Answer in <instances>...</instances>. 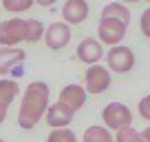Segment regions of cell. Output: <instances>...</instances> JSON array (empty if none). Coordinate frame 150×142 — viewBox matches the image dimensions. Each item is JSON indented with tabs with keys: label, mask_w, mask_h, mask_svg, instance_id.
<instances>
[{
	"label": "cell",
	"mask_w": 150,
	"mask_h": 142,
	"mask_svg": "<svg viewBox=\"0 0 150 142\" xmlns=\"http://www.w3.org/2000/svg\"><path fill=\"white\" fill-rule=\"evenodd\" d=\"M49 98H51V89L47 82H29V87L22 93V102H20V111H18V124L22 129H33L42 115L49 111Z\"/></svg>",
	"instance_id": "6da1fadb"
},
{
	"label": "cell",
	"mask_w": 150,
	"mask_h": 142,
	"mask_svg": "<svg viewBox=\"0 0 150 142\" xmlns=\"http://www.w3.org/2000/svg\"><path fill=\"white\" fill-rule=\"evenodd\" d=\"M44 24L35 18H9L0 22V44L18 47L20 42H38L44 40Z\"/></svg>",
	"instance_id": "7a4b0ae2"
},
{
	"label": "cell",
	"mask_w": 150,
	"mask_h": 142,
	"mask_svg": "<svg viewBox=\"0 0 150 142\" xmlns=\"http://www.w3.org/2000/svg\"><path fill=\"white\" fill-rule=\"evenodd\" d=\"M126 29H128V22H124V20L102 18L99 24H97L99 42L108 44V47H117V44H122V40L126 38Z\"/></svg>",
	"instance_id": "3957f363"
},
{
	"label": "cell",
	"mask_w": 150,
	"mask_h": 142,
	"mask_svg": "<svg viewBox=\"0 0 150 142\" xmlns=\"http://www.w3.org/2000/svg\"><path fill=\"white\" fill-rule=\"evenodd\" d=\"M102 120H104V124H106L108 129L119 131V129H124V127H130L132 111L122 102H108L106 107H104V111H102Z\"/></svg>",
	"instance_id": "277c9868"
},
{
	"label": "cell",
	"mask_w": 150,
	"mask_h": 142,
	"mask_svg": "<svg viewBox=\"0 0 150 142\" xmlns=\"http://www.w3.org/2000/svg\"><path fill=\"white\" fill-rule=\"evenodd\" d=\"M106 65L110 71L115 73H128V71L135 67V53L130 47L126 44H117V47H110L106 51Z\"/></svg>",
	"instance_id": "5b68a950"
},
{
	"label": "cell",
	"mask_w": 150,
	"mask_h": 142,
	"mask_svg": "<svg viewBox=\"0 0 150 142\" xmlns=\"http://www.w3.org/2000/svg\"><path fill=\"white\" fill-rule=\"evenodd\" d=\"M84 87L88 93H104V91L110 87V69L102 65H93L86 69V76H84Z\"/></svg>",
	"instance_id": "8992f818"
},
{
	"label": "cell",
	"mask_w": 150,
	"mask_h": 142,
	"mask_svg": "<svg viewBox=\"0 0 150 142\" xmlns=\"http://www.w3.org/2000/svg\"><path fill=\"white\" fill-rule=\"evenodd\" d=\"M71 27L66 22H51L44 31V42H47L49 49L57 51V49H64L66 44L71 42Z\"/></svg>",
	"instance_id": "52a82bcc"
},
{
	"label": "cell",
	"mask_w": 150,
	"mask_h": 142,
	"mask_svg": "<svg viewBox=\"0 0 150 142\" xmlns=\"http://www.w3.org/2000/svg\"><path fill=\"white\" fill-rule=\"evenodd\" d=\"M106 56L102 42L95 38H84L80 44H77V60H82L84 65L93 67V65H99V60Z\"/></svg>",
	"instance_id": "ba28073f"
},
{
	"label": "cell",
	"mask_w": 150,
	"mask_h": 142,
	"mask_svg": "<svg viewBox=\"0 0 150 142\" xmlns=\"http://www.w3.org/2000/svg\"><path fill=\"white\" fill-rule=\"evenodd\" d=\"M27 53L18 47H0V76H7L16 69V73H20V67H22Z\"/></svg>",
	"instance_id": "9c48e42d"
},
{
	"label": "cell",
	"mask_w": 150,
	"mask_h": 142,
	"mask_svg": "<svg viewBox=\"0 0 150 142\" xmlns=\"http://www.w3.org/2000/svg\"><path fill=\"white\" fill-rule=\"evenodd\" d=\"M86 87L82 85H66L64 89L60 91V102L64 104V107H69L71 111H80L82 107L86 104Z\"/></svg>",
	"instance_id": "30bf717a"
},
{
	"label": "cell",
	"mask_w": 150,
	"mask_h": 142,
	"mask_svg": "<svg viewBox=\"0 0 150 142\" xmlns=\"http://www.w3.org/2000/svg\"><path fill=\"white\" fill-rule=\"evenodd\" d=\"M62 16H64L66 24H82L88 18V2L86 0H66L62 7Z\"/></svg>",
	"instance_id": "8fae6325"
},
{
	"label": "cell",
	"mask_w": 150,
	"mask_h": 142,
	"mask_svg": "<svg viewBox=\"0 0 150 142\" xmlns=\"http://www.w3.org/2000/svg\"><path fill=\"white\" fill-rule=\"evenodd\" d=\"M73 113L75 111H71L69 107H64V104L57 100L47 111V124L53 127V129H64V127H69V124L73 122Z\"/></svg>",
	"instance_id": "7c38bea8"
},
{
	"label": "cell",
	"mask_w": 150,
	"mask_h": 142,
	"mask_svg": "<svg viewBox=\"0 0 150 142\" xmlns=\"http://www.w3.org/2000/svg\"><path fill=\"white\" fill-rule=\"evenodd\" d=\"M18 93H20V87L16 80H5V78L0 80V107L2 109H7L18 98Z\"/></svg>",
	"instance_id": "4fadbf2b"
},
{
	"label": "cell",
	"mask_w": 150,
	"mask_h": 142,
	"mask_svg": "<svg viewBox=\"0 0 150 142\" xmlns=\"http://www.w3.org/2000/svg\"><path fill=\"white\" fill-rule=\"evenodd\" d=\"M102 18H115V20H124V22H130V11L124 2H108L102 9Z\"/></svg>",
	"instance_id": "5bb4252c"
},
{
	"label": "cell",
	"mask_w": 150,
	"mask_h": 142,
	"mask_svg": "<svg viewBox=\"0 0 150 142\" xmlns=\"http://www.w3.org/2000/svg\"><path fill=\"white\" fill-rule=\"evenodd\" d=\"M82 142H115V138L110 136V129L108 127H88L82 136Z\"/></svg>",
	"instance_id": "9a60e30c"
},
{
	"label": "cell",
	"mask_w": 150,
	"mask_h": 142,
	"mask_svg": "<svg viewBox=\"0 0 150 142\" xmlns=\"http://www.w3.org/2000/svg\"><path fill=\"white\" fill-rule=\"evenodd\" d=\"M35 5V0H2V7H5L9 14H24L31 7Z\"/></svg>",
	"instance_id": "2e32d148"
},
{
	"label": "cell",
	"mask_w": 150,
	"mask_h": 142,
	"mask_svg": "<svg viewBox=\"0 0 150 142\" xmlns=\"http://www.w3.org/2000/svg\"><path fill=\"white\" fill-rule=\"evenodd\" d=\"M47 142H77V136H75L69 127H64V129H53V131L49 133Z\"/></svg>",
	"instance_id": "e0dca14e"
},
{
	"label": "cell",
	"mask_w": 150,
	"mask_h": 142,
	"mask_svg": "<svg viewBox=\"0 0 150 142\" xmlns=\"http://www.w3.org/2000/svg\"><path fill=\"white\" fill-rule=\"evenodd\" d=\"M115 142H141V133L135 127H124L115 131Z\"/></svg>",
	"instance_id": "ac0fdd59"
},
{
	"label": "cell",
	"mask_w": 150,
	"mask_h": 142,
	"mask_svg": "<svg viewBox=\"0 0 150 142\" xmlns=\"http://www.w3.org/2000/svg\"><path fill=\"white\" fill-rule=\"evenodd\" d=\"M137 111H139V115L144 120H148L150 122V93L144 95V98L139 100V104H137Z\"/></svg>",
	"instance_id": "d6986e66"
},
{
	"label": "cell",
	"mask_w": 150,
	"mask_h": 142,
	"mask_svg": "<svg viewBox=\"0 0 150 142\" xmlns=\"http://www.w3.org/2000/svg\"><path fill=\"white\" fill-rule=\"evenodd\" d=\"M139 27H141V33H144L146 38H150V7L141 14L139 18Z\"/></svg>",
	"instance_id": "ffe728a7"
},
{
	"label": "cell",
	"mask_w": 150,
	"mask_h": 142,
	"mask_svg": "<svg viewBox=\"0 0 150 142\" xmlns=\"http://www.w3.org/2000/svg\"><path fill=\"white\" fill-rule=\"evenodd\" d=\"M35 2L40 7H53V5H55V0H35Z\"/></svg>",
	"instance_id": "44dd1931"
},
{
	"label": "cell",
	"mask_w": 150,
	"mask_h": 142,
	"mask_svg": "<svg viewBox=\"0 0 150 142\" xmlns=\"http://www.w3.org/2000/svg\"><path fill=\"white\" fill-rule=\"evenodd\" d=\"M141 138H144L146 142H150V124H148V127L144 129V131H141Z\"/></svg>",
	"instance_id": "7402d4cb"
},
{
	"label": "cell",
	"mask_w": 150,
	"mask_h": 142,
	"mask_svg": "<svg viewBox=\"0 0 150 142\" xmlns=\"http://www.w3.org/2000/svg\"><path fill=\"white\" fill-rule=\"evenodd\" d=\"M5 118H7V109H2V107H0V124L5 122Z\"/></svg>",
	"instance_id": "603a6c76"
},
{
	"label": "cell",
	"mask_w": 150,
	"mask_h": 142,
	"mask_svg": "<svg viewBox=\"0 0 150 142\" xmlns=\"http://www.w3.org/2000/svg\"><path fill=\"white\" fill-rule=\"evenodd\" d=\"M117 2H124V5H126V2H139V0H117Z\"/></svg>",
	"instance_id": "cb8c5ba5"
},
{
	"label": "cell",
	"mask_w": 150,
	"mask_h": 142,
	"mask_svg": "<svg viewBox=\"0 0 150 142\" xmlns=\"http://www.w3.org/2000/svg\"><path fill=\"white\" fill-rule=\"evenodd\" d=\"M0 142H5V140H2V138H0Z\"/></svg>",
	"instance_id": "d4e9b609"
},
{
	"label": "cell",
	"mask_w": 150,
	"mask_h": 142,
	"mask_svg": "<svg viewBox=\"0 0 150 142\" xmlns=\"http://www.w3.org/2000/svg\"><path fill=\"white\" fill-rule=\"evenodd\" d=\"M141 142H146V140H144V138H141Z\"/></svg>",
	"instance_id": "484cf974"
},
{
	"label": "cell",
	"mask_w": 150,
	"mask_h": 142,
	"mask_svg": "<svg viewBox=\"0 0 150 142\" xmlns=\"http://www.w3.org/2000/svg\"><path fill=\"white\" fill-rule=\"evenodd\" d=\"M146 2H150V0H146Z\"/></svg>",
	"instance_id": "4316f807"
}]
</instances>
